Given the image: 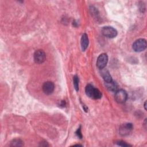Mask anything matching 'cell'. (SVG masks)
<instances>
[{
    "label": "cell",
    "mask_w": 147,
    "mask_h": 147,
    "mask_svg": "<svg viewBox=\"0 0 147 147\" xmlns=\"http://www.w3.org/2000/svg\"><path fill=\"white\" fill-rule=\"evenodd\" d=\"M86 94L90 98L94 99H98L101 98L102 93L98 89L95 88L92 85L88 84L86 87Z\"/></svg>",
    "instance_id": "obj_1"
},
{
    "label": "cell",
    "mask_w": 147,
    "mask_h": 147,
    "mask_svg": "<svg viewBox=\"0 0 147 147\" xmlns=\"http://www.w3.org/2000/svg\"><path fill=\"white\" fill-rule=\"evenodd\" d=\"M89 43L88 37L87 34L84 33L82 36L81 38V46H82V49L83 51H84L88 47Z\"/></svg>",
    "instance_id": "obj_9"
},
{
    "label": "cell",
    "mask_w": 147,
    "mask_h": 147,
    "mask_svg": "<svg viewBox=\"0 0 147 147\" xmlns=\"http://www.w3.org/2000/svg\"><path fill=\"white\" fill-rule=\"evenodd\" d=\"M115 101L118 103H123L126 102L127 98V94L123 90H118L115 91Z\"/></svg>",
    "instance_id": "obj_3"
},
{
    "label": "cell",
    "mask_w": 147,
    "mask_h": 147,
    "mask_svg": "<svg viewBox=\"0 0 147 147\" xmlns=\"http://www.w3.org/2000/svg\"><path fill=\"white\" fill-rule=\"evenodd\" d=\"M146 102H145V103H144V107H145V110H146Z\"/></svg>",
    "instance_id": "obj_16"
},
{
    "label": "cell",
    "mask_w": 147,
    "mask_h": 147,
    "mask_svg": "<svg viewBox=\"0 0 147 147\" xmlns=\"http://www.w3.org/2000/svg\"><path fill=\"white\" fill-rule=\"evenodd\" d=\"M54 89L55 85L52 82H46L42 85V91L47 95L51 94L53 92Z\"/></svg>",
    "instance_id": "obj_8"
},
{
    "label": "cell",
    "mask_w": 147,
    "mask_h": 147,
    "mask_svg": "<svg viewBox=\"0 0 147 147\" xmlns=\"http://www.w3.org/2000/svg\"><path fill=\"white\" fill-rule=\"evenodd\" d=\"M102 33L107 38H114L117 35V31L111 26H105L102 29Z\"/></svg>",
    "instance_id": "obj_5"
},
{
    "label": "cell",
    "mask_w": 147,
    "mask_h": 147,
    "mask_svg": "<svg viewBox=\"0 0 147 147\" xmlns=\"http://www.w3.org/2000/svg\"><path fill=\"white\" fill-rule=\"evenodd\" d=\"M23 145V141L20 139H14L11 142L10 144L11 146H22Z\"/></svg>",
    "instance_id": "obj_12"
},
{
    "label": "cell",
    "mask_w": 147,
    "mask_h": 147,
    "mask_svg": "<svg viewBox=\"0 0 147 147\" xmlns=\"http://www.w3.org/2000/svg\"><path fill=\"white\" fill-rule=\"evenodd\" d=\"M133 128L131 123H125L121 125L119 129V133L122 136H126L129 135L132 131Z\"/></svg>",
    "instance_id": "obj_4"
},
{
    "label": "cell",
    "mask_w": 147,
    "mask_h": 147,
    "mask_svg": "<svg viewBox=\"0 0 147 147\" xmlns=\"http://www.w3.org/2000/svg\"><path fill=\"white\" fill-rule=\"evenodd\" d=\"M33 58L36 63L41 64L46 60V55L42 50L39 49L34 52Z\"/></svg>",
    "instance_id": "obj_6"
},
{
    "label": "cell",
    "mask_w": 147,
    "mask_h": 147,
    "mask_svg": "<svg viewBox=\"0 0 147 147\" xmlns=\"http://www.w3.org/2000/svg\"><path fill=\"white\" fill-rule=\"evenodd\" d=\"M101 75H102L103 80H105V83H109L113 80L109 72L107 69H105L103 68L102 69H101Z\"/></svg>",
    "instance_id": "obj_10"
},
{
    "label": "cell",
    "mask_w": 147,
    "mask_h": 147,
    "mask_svg": "<svg viewBox=\"0 0 147 147\" xmlns=\"http://www.w3.org/2000/svg\"><path fill=\"white\" fill-rule=\"evenodd\" d=\"M106 86L107 87L109 90L111 91H116L118 87L117 83L113 80L109 83H106Z\"/></svg>",
    "instance_id": "obj_11"
},
{
    "label": "cell",
    "mask_w": 147,
    "mask_h": 147,
    "mask_svg": "<svg viewBox=\"0 0 147 147\" xmlns=\"http://www.w3.org/2000/svg\"><path fill=\"white\" fill-rule=\"evenodd\" d=\"M108 61V56L106 53H102L100 54L98 59H97V61H96V65L97 67L102 69L103 68H104Z\"/></svg>",
    "instance_id": "obj_7"
},
{
    "label": "cell",
    "mask_w": 147,
    "mask_h": 147,
    "mask_svg": "<svg viewBox=\"0 0 147 147\" xmlns=\"http://www.w3.org/2000/svg\"><path fill=\"white\" fill-rule=\"evenodd\" d=\"M116 144L119 145V146H130L129 144L126 143L125 142L123 141H117L116 142Z\"/></svg>",
    "instance_id": "obj_14"
},
{
    "label": "cell",
    "mask_w": 147,
    "mask_h": 147,
    "mask_svg": "<svg viewBox=\"0 0 147 147\" xmlns=\"http://www.w3.org/2000/svg\"><path fill=\"white\" fill-rule=\"evenodd\" d=\"M132 48L135 52H142L146 48V41L144 38L138 39L133 44Z\"/></svg>",
    "instance_id": "obj_2"
},
{
    "label": "cell",
    "mask_w": 147,
    "mask_h": 147,
    "mask_svg": "<svg viewBox=\"0 0 147 147\" xmlns=\"http://www.w3.org/2000/svg\"><path fill=\"white\" fill-rule=\"evenodd\" d=\"M73 82H74V86L76 91L79 90V78L75 75L73 78Z\"/></svg>",
    "instance_id": "obj_13"
},
{
    "label": "cell",
    "mask_w": 147,
    "mask_h": 147,
    "mask_svg": "<svg viewBox=\"0 0 147 147\" xmlns=\"http://www.w3.org/2000/svg\"><path fill=\"white\" fill-rule=\"evenodd\" d=\"M76 136H77L79 138H82V132H81V128H80V127H79L77 131H76Z\"/></svg>",
    "instance_id": "obj_15"
}]
</instances>
